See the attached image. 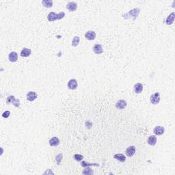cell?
<instances>
[{
    "label": "cell",
    "instance_id": "25",
    "mask_svg": "<svg viewBox=\"0 0 175 175\" xmlns=\"http://www.w3.org/2000/svg\"><path fill=\"white\" fill-rule=\"evenodd\" d=\"M62 157L63 156H62V153H60V154H58L57 156L55 157V161H56L57 165H60V164L61 162L62 159Z\"/></svg>",
    "mask_w": 175,
    "mask_h": 175
},
{
    "label": "cell",
    "instance_id": "26",
    "mask_svg": "<svg viewBox=\"0 0 175 175\" xmlns=\"http://www.w3.org/2000/svg\"><path fill=\"white\" fill-rule=\"evenodd\" d=\"M10 112H9V111H6V112H4L2 114V116L5 118H8L9 116H10Z\"/></svg>",
    "mask_w": 175,
    "mask_h": 175
},
{
    "label": "cell",
    "instance_id": "13",
    "mask_svg": "<svg viewBox=\"0 0 175 175\" xmlns=\"http://www.w3.org/2000/svg\"><path fill=\"white\" fill-rule=\"evenodd\" d=\"M93 51L96 54H101L103 52V49L101 44H97L93 47Z\"/></svg>",
    "mask_w": 175,
    "mask_h": 175
},
{
    "label": "cell",
    "instance_id": "18",
    "mask_svg": "<svg viewBox=\"0 0 175 175\" xmlns=\"http://www.w3.org/2000/svg\"><path fill=\"white\" fill-rule=\"evenodd\" d=\"M174 13H172L171 15H170L168 17H167L166 19V24L167 25H172L174 22Z\"/></svg>",
    "mask_w": 175,
    "mask_h": 175
},
{
    "label": "cell",
    "instance_id": "5",
    "mask_svg": "<svg viewBox=\"0 0 175 175\" xmlns=\"http://www.w3.org/2000/svg\"><path fill=\"white\" fill-rule=\"evenodd\" d=\"M78 84H77V81L75 79H71L68 82V88L70 90H75L77 88Z\"/></svg>",
    "mask_w": 175,
    "mask_h": 175
},
{
    "label": "cell",
    "instance_id": "2",
    "mask_svg": "<svg viewBox=\"0 0 175 175\" xmlns=\"http://www.w3.org/2000/svg\"><path fill=\"white\" fill-rule=\"evenodd\" d=\"M6 103L7 104H13V105H14L15 107H17V108H19V106H20V101H19V99H16V98H15L14 96H13V95H11V96H9V97H7Z\"/></svg>",
    "mask_w": 175,
    "mask_h": 175
},
{
    "label": "cell",
    "instance_id": "4",
    "mask_svg": "<svg viewBox=\"0 0 175 175\" xmlns=\"http://www.w3.org/2000/svg\"><path fill=\"white\" fill-rule=\"evenodd\" d=\"M139 12H140V10H139V8H135L133 9V10H130L129 13L126 14V16L128 17L127 19L129 18V17H134V20H135V19H136V17H137V16H138V15H139Z\"/></svg>",
    "mask_w": 175,
    "mask_h": 175
},
{
    "label": "cell",
    "instance_id": "15",
    "mask_svg": "<svg viewBox=\"0 0 175 175\" xmlns=\"http://www.w3.org/2000/svg\"><path fill=\"white\" fill-rule=\"evenodd\" d=\"M134 92H135L136 94H139L141 93L143 90V86L140 83H137V84H135L134 85Z\"/></svg>",
    "mask_w": 175,
    "mask_h": 175
},
{
    "label": "cell",
    "instance_id": "7",
    "mask_svg": "<svg viewBox=\"0 0 175 175\" xmlns=\"http://www.w3.org/2000/svg\"><path fill=\"white\" fill-rule=\"evenodd\" d=\"M125 153L127 155V156L128 157H132L133 156L135 153V147L134 146H131L127 148Z\"/></svg>",
    "mask_w": 175,
    "mask_h": 175
},
{
    "label": "cell",
    "instance_id": "9",
    "mask_svg": "<svg viewBox=\"0 0 175 175\" xmlns=\"http://www.w3.org/2000/svg\"><path fill=\"white\" fill-rule=\"evenodd\" d=\"M153 132L156 135H161L165 132L164 127H161V126H157L153 130Z\"/></svg>",
    "mask_w": 175,
    "mask_h": 175
},
{
    "label": "cell",
    "instance_id": "14",
    "mask_svg": "<svg viewBox=\"0 0 175 175\" xmlns=\"http://www.w3.org/2000/svg\"><path fill=\"white\" fill-rule=\"evenodd\" d=\"M8 59L11 62H17V60H18V54H17L16 52H15V51L11 52V53H10V54L8 55Z\"/></svg>",
    "mask_w": 175,
    "mask_h": 175
},
{
    "label": "cell",
    "instance_id": "11",
    "mask_svg": "<svg viewBox=\"0 0 175 175\" xmlns=\"http://www.w3.org/2000/svg\"><path fill=\"white\" fill-rule=\"evenodd\" d=\"M37 99V94L35 92L30 91L27 94V99L29 101H34L35 99Z\"/></svg>",
    "mask_w": 175,
    "mask_h": 175
},
{
    "label": "cell",
    "instance_id": "21",
    "mask_svg": "<svg viewBox=\"0 0 175 175\" xmlns=\"http://www.w3.org/2000/svg\"><path fill=\"white\" fill-rule=\"evenodd\" d=\"M81 166L82 167H84V168H86V167L91 166H99V165L98 164H89V163H87L85 161H83L81 163Z\"/></svg>",
    "mask_w": 175,
    "mask_h": 175
},
{
    "label": "cell",
    "instance_id": "8",
    "mask_svg": "<svg viewBox=\"0 0 175 175\" xmlns=\"http://www.w3.org/2000/svg\"><path fill=\"white\" fill-rule=\"evenodd\" d=\"M66 8L71 12H74L77 9V5L76 3L73 2H68L66 5Z\"/></svg>",
    "mask_w": 175,
    "mask_h": 175
},
{
    "label": "cell",
    "instance_id": "16",
    "mask_svg": "<svg viewBox=\"0 0 175 175\" xmlns=\"http://www.w3.org/2000/svg\"><path fill=\"white\" fill-rule=\"evenodd\" d=\"M49 142L51 146H57L60 144V140L57 137H52Z\"/></svg>",
    "mask_w": 175,
    "mask_h": 175
},
{
    "label": "cell",
    "instance_id": "3",
    "mask_svg": "<svg viewBox=\"0 0 175 175\" xmlns=\"http://www.w3.org/2000/svg\"><path fill=\"white\" fill-rule=\"evenodd\" d=\"M150 101L153 105H157L160 102V94L159 92H155L150 97Z\"/></svg>",
    "mask_w": 175,
    "mask_h": 175
},
{
    "label": "cell",
    "instance_id": "23",
    "mask_svg": "<svg viewBox=\"0 0 175 175\" xmlns=\"http://www.w3.org/2000/svg\"><path fill=\"white\" fill-rule=\"evenodd\" d=\"M83 174H86V175L92 174L93 171H92V170L89 167H86V168L83 171Z\"/></svg>",
    "mask_w": 175,
    "mask_h": 175
},
{
    "label": "cell",
    "instance_id": "10",
    "mask_svg": "<svg viewBox=\"0 0 175 175\" xmlns=\"http://www.w3.org/2000/svg\"><path fill=\"white\" fill-rule=\"evenodd\" d=\"M85 37L89 40H95V38H96V33L94 31H88L85 34Z\"/></svg>",
    "mask_w": 175,
    "mask_h": 175
},
{
    "label": "cell",
    "instance_id": "19",
    "mask_svg": "<svg viewBox=\"0 0 175 175\" xmlns=\"http://www.w3.org/2000/svg\"><path fill=\"white\" fill-rule=\"evenodd\" d=\"M114 158L116 159L117 160H118L120 162H124L125 160H126V157L124 156V155L122 154H116L114 155Z\"/></svg>",
    "mask_w": 175,
    "mask_h": 175
},
{
    "label": "cell",
    "instance_id": "22",
    "mask_svg": "<svg viewBox=\"0 0 175 175\" xmlns=\"http://www.w3.org/2000/svg\"><path fill=\"white\" fill-rule=\"evenodd\" d=\"M79 41H80V38L79 36H75L73 38V40L72 41V46H77L79 43Z\"/></svg>",
    "mask_w": 175,
    "mask_h": 175
},
{
    "label": "cell",
    "instance_id": "12",
    "mask_svg": "<svg viewBox=\"0 0 175 175\" xmlns=\"http://www.w3.org/2000/svg\"><path fill=\"white\" fill-rule=\"evenodd\" d=\"M31 53H32L31 49L28 48H23L22 51H21V56L24 57H29L31 55Z\"/></svg>",
    "mask_w": 175,
    "mask_h": 175
},
{
    "label": "cell",
    "instance_id": "6",
    "mask_svg": "<svg viewBox=\"0 0 175 175\" xmlns=\"http://www.w3.org/2000/svg\"><path fill=\"white\" fill-rule=\"evenodd\" d=\"M127 102L125 101L124 100H123V99L118 100L116 103V107L118 109H119V110H123V109H124V108L127 107Z\"/></svg>",
    "mask_w": 175,
    "mask_h": 175
},
{
    "label": "cell",
    "instance_id": "20",
    "mask_svg": "<svg viewBox=\"0 0 175 175\" xmlns=\"http://www.w3.org/2000/svg\"><path fill=\"white\" fill-rule=\"evenodd\" d=\"M42 4L46 8H51L53 6V1L52 0H43L42 2Z\"/></svg>",
    "mask_w": 175,
    "mask_h": 175
},
{
    "label": "cell",
    "instance_id": "24",
    "mask_svg": "<svg viewBox=\"0 0 175 175\" xmlns=\"http://www.w3.org/2000/svg\"><path fill=\"white\" fill-rule=\"evenodd\" d=\"M73 158L75 159V160H76L77 161H81L84 159V156L81 155H79V154H75L74 155Z\"/></svg>",
    "mask_w": 175,
    "mask_h": 175
},
{
    "label": "cell",
    "instance_id": "1",
    "mask_svg": "<svg viewBox=\"0 0 175 175\" xmlns=\"http://www.w3.org/2000/svg\"><path fill=\"white\" fill-rule=\"evenodd\" d=\"M65 17V13L64 12H60L58 14H56V13H53V12H51L48 15V17H47V19L50 22H52V21H56V20H60V19H62L64 17Z\"/></svg>",
    "mask_w": 175,
    "mask_h": 175
},
{
    "label": "cell",
    "instance_id": "17",
    "mask_svg": "<svg viewBox=\"0 0 175 175\" xmlns=\"http://www.w3.org/2000/svg\"><path fill=\"white\" fill-rule=\"evenodd\" d=\"M148 144L150 146H155L157 143V137L155 135H150L148 138Z\"/></svg>",
    "mask_w": 175,
    "mask_h": 175
}]
</instances>
